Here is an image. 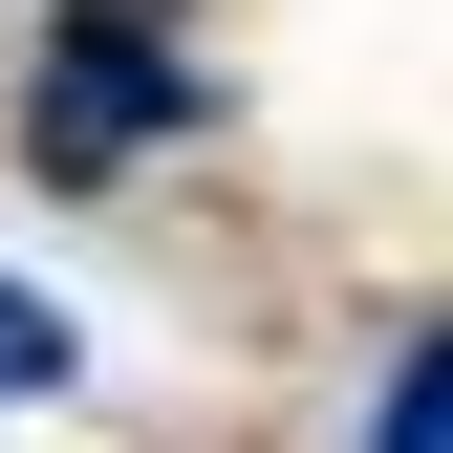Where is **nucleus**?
<instances>
[{"label":"nucleus","instance_id":"nucleus-3","mask_svg":"<svg viewBox=\"0 0 453 453\" xmlns=\"http://www.w3.org/2000/svg\"><path fill=\"white\" fill-rule=\"evenodd\" d=\"M87 346H65V303H43V280H0V388H65Z\"/></svg>","mask_w":453,"mask_h":453},{"label":"nucleus","instance_id":"nucleus-2","mask_svg":"<svg viewBox=\"0 0 453 453\" xmlns=\"http://www.w3.org/2000/svg\"><path fill=\"white\" fill-rule=\"evenodd\" d=\"M367 453H453V346H388V411H367Z\"/></svg>","mask_w":453,"mask_h":453},{"label":"nucleus","instance_id":"nucleus-1","mask_svg":"<svg viewBox=\"0 0 453 453\" xmlns=\"http://www.w3.org/2000/svg\"><path fill=\"white\" fill-rule=\"evenodd\" d=\"M195 130V43L151 0H65L43 22V173H151Z\"/></svg>","mask_w":453,"mask_h":453}]
</instances>
